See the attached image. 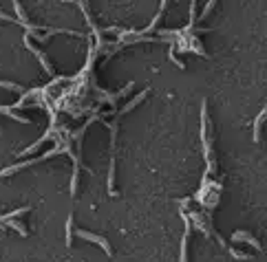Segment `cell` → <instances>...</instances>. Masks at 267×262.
Returning <instances> with one entry per match:
<instances>
[{"label": "cell", "mask_w": 267, "mask_h": 262, "mask_svg": "<svg viewBox=\"0 0 267 262\" xmlns=\"http://www.w3.org/2000/svg\"><path fill=\"white\" fill-rule=\"evenodd\" d=\"M232 240H234V242H247V244H252L256 251H260V249H263V247H260V242L252 236V233H247V231H234V233H232Z\"/></svg>", "instance_id": "cell-4"}, {"label": "cell", "mask_w": 267, "mask_h": 262, "mask_svg": "<svg viewBox=\"0 0 267 262\" xmlns=\"http://www.w3.org/2000/svg\"><path fill=\"white\" fill-rule=\"evenodd\" d=\"M265 119H267V106H265V108L256 115V119H254V143H258V141H260V128H263Z\"/></svg>", "instance_id": "cell-5"}, {"label": "cell", "mask_w": 267, "mask_h": 262, "mask_svg": "<svg viewBox=\"0 0 267 262\" xmlns=\"http://www.w3.org/2000/svg\"><path fill=\"white\" fill-rule=\"evenodd\" d=\"M219 194H221V183L210 181V174H205L199 192L194 194V198H197L205 209H214L216 203H219Z\"/></svg>", "instance_id": "cell-1"}, {"label": "cell", "mask_w": 267, "mask_h": 262, "mask_svg": "<svg viewBox=\"0 0 267 262\" xmlns=\"http://www.w3.org/2000/svg\"><path fill=\"white\" fill-rule=\"evenodd\" d=\"M22 42H25V47H27V49H29V51L33 53V58H36L38 62H40V66L44 69V73L53 77V75H55V71H53L51 62H49V58H47V55H44V53L40 51V49H38V47H33V44H31V36H29V33H25V36H22Z\"/></svg>", "instance_id": "cell-2"}, {"label": "cell", "mask_w": 267, "mask_h": 262, "mask_svg": "<svg viewBox=\"0 0 267 262\" xmlns=\"http://www.w3.org/2000/svg\"><path fill=\"white\" fill-rule=\"evenodd\" d=\"M75 233H77V238H82V240H88V242H93V244H99L106 255H113V249H110V244H108V240L104 236H97V233H91V231H86V229H77Z\"/></svg>", "instance_id": "cell-3"}, {"label": "cell", "mask_w": 267, "mask_h": 262, "mask_svg": "<svg viewBox=\"0 0 267 262\" xmlns=\"http://www.w3.org/2000/svg\"><path fill=\"white\" fill-rule=\"evenodd\" d=\"M219 3V0H208V3H205V7H203V11H201V16H199V20H203V18H208L210 16V11L214 9V5Z\"/></svg>", "instance_id": "cell-10"}, {"label": "cell", "mask_w": 267, "mask_h": 262, "mask_svg": "<svg viewBox=\"0 0 267 262\" xmlns=\"http://www.w3.org/2000/svg\"><path fill=\"white\" fill-rule=\"evenodd\" d=\"M73 244V216L69 214V218H66V247H71Z\"/></svg>", "instance_id": "cell-8"}, {"label": "cell", "mask_w": 267, "mask_h": 262, "mask_svg": "<svg viewBox=\"0 0 267 262\" xmlns=\"http://www.w3.org/2000/svg\"><path fill=\"white\" fill-rule=\"evenodd\" d=\"M0 20H5V22H14V25H18V18H14V16H7L5 11H0Z\"/></svg>", "instance_id": "cell-12"}, {"label": "cell", "mask_w": 267, "mask_h": 262, "mask_svg": "<svg viewBox=\"0 0 267 262\" xmlns=\"http://www.w3.org/2000/svg\"><path fill=\"white\" fill-rule=\"evenodd\" d=\"M227 251H230V253H232V258H236V260H249V258H252V255H249V253H243V251H236V249H234V247H227Z\"/></svg>", "instance_id": "cell-11"}, {"label": "cell", "mask_w": 267, "mask_h": 262, "mask_svg": "<svg viewBox=\"0 0 267 262\" xmlns=\"http://www.w3.org/2000/svg\"><path fill=\"white\" fill-rule=\"evenodd\" d=\"M146 95H148V88H146V91H142V93H139L135 99H130V102H128V104L124 106V108L119 110V117H121V115H126V113H130L132 108H137V106H139V102H142V99H146Z\"/></svg>", "instance_id": "cell-6"}, {"label": "cell", "mask_w": 267, "mask_h": 262, "mask_svg": "<svg viewBox=\"0 0 267 262\" xmlns=\"http://www.w3.org/2000/svg\"><path fill=\"white\" fill-rule=\"evenodd\" d=\"M5 227H11V229H16L20 233V236H27V229H25V225L22 222H18L16 218H9V220H5Z\"/></svg>", "instance_id": "cell-7"}, {"label": "cell", "mask_w": 267, "mask_h": 262, "mask_svg": "<svg viewBox=\"0 0 267 262\" xmlns=\"http://www.w3.org/2000/svg\"><path fill=\"white\" fill-rule=\"evenodd\" d=\"M0 86H3V88H7V91L18 93V95H22V93H25V88H22V86H18V84H14V82H5V80H0Z\"/></svg>", "instance_id": "cell-9"}]
</instances>
